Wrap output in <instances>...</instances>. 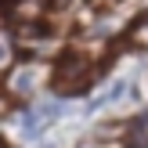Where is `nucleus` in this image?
Returning a JSON list of instances; mask_svg holds the SVG:
<instances>
[{
    "mask_svg": "<svg viewBox=\"0 0 148 148\" xmlns=\"http://www.w3.org/2000/svg\"><path fill=\"white\" fill-rule=\"evenodd\" d=\"M11 62V47H7V40H0V69Z\"/></svg>",
    "mask_w": 148,
    "mask_h": 148,
    "instance_id": "nucleus-4",
    "label": "nucleus"
},
{
    "mask_svg": "<svg viewBox=\"0 0 148 148\" xmlns=\"http://www.w3.org/2000/svg\"><path fill=\"white\" fill-rule=\"evenodd\" d=\"M90 87V62L83 54H65L54 69V90L58 94H83Z\"/></svg>",
    "mask_w": 148,
    "mask_h": 148,
    "instance_id": "nucleus-1",
    "label": "nucleus"
},
{
    "mask_svg": "<svg viewBox=\"0 0 148 148\" xmlns=\"http://www.w3.org/2000/svg\"><path fill=\"white\" fill-rule=\"evenodd\" d=\"M72 4V0H54V7H69Z\"/></svg>",
    "mask_w": 148,
    "mask_h": 148,
    "instance_id": "nucleus-5",
    "label": "nucleus"
},
{
    "mask_svg": "<svg viewBox=\"0 0 148 148\" xmlns=\"http://www.w3.org/2000/svg\"><path fill=\"white\" fill-rule=\"evenodd\" d=\"M127 137H130V145H148V112H145V116H137V119L130 123Z\"/></svg>",
    "mask_w": 148,
    "mask_h": 148,
    "instance_id": "nucleus-3",
    "label": "nucleus"
},
{
    "mask_svg": "<svg viewBox=\"0 0 148 148\" xmlns=\"http://www.w3.org/2000/svg\"><path fill=\"white\" fill-rule=\"evenodd\" d=\"M33 87H36V72H33V69H22V72H14V76H11V90L22 94V98L33 94Z\"/></svg>",
    "mask_w": 148,
    "mask_h": 148,
    "instance_id": "nucleus-2",
    "label": "nucleus"
}]
</instances>
